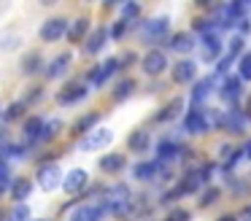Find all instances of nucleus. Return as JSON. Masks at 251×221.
Wrapping results in <instances>:
<instances>
[{
  "mask_svg": "<svg viewBox=\"0 0 251 221\" xmlns=\"http://www.w3.org/2000/svg\"><path fill=\"white\" fill-rule=\"evenodd\" d=\"M216 122H219V113L208 116V111H202V108H189L184 116V132L205 135V132H211V127H216Z\"/></svg>",
  "mask_w": 251,
  "mask_h": 221,
  "instance_id": "nucleus-1",
  "label": "nucleus"
},
{
  "mask_svg": "<svg viewBox=\"0 0 251 221\" xmlns=\"http://www.w3.org/2000/svg\"><path fill=\"white\" fill-rule=\"evenodd\" d=\"M170 30V16H154V19H146V22H138V38L143 43H159L165 41Z\"/></svg>",
  "mask_w": 251,
  "mask_h": 221,
  "instance_id": "nucleus-2",
  "label": "nucleus"
},
{
  "mask_svg": "<svg viewBox=\"0 0 251 221\" xmlns=\"http://www.w3.org/2000/svg\"><path fill=\"white\" fill-rule=\"evenodd\" d=\"M251 122V116L243 111V108H227L224 113H219V122H216V127H222L224 132H232V135H240L246 129V124Z\"/></svg>",
  "mask_w": 251,
  "mask_h": 221,
  "instance_id": "nucleus-3",
  "label": "nucleus"
},
{
  "mask_svg": "<svg viewBox=\"0 0 251 221\" xmlns=\"http://www.w3.org/2000/svg\"><path fill=\"white\" fill-rule=\"evenodd\" d=\"M168 54L162 51V49H149L146 54H143L141 59V68L146 75H151V78H157V75H162L165 70H168Z\"/></svg>",
  "mask_w": 251,
  "mask_h": 221,
  "instance_id": "nucleus-4",
  "label": "nucleus"
},
{
  "mask_svg": "<svg viewBox=\"0 0 251 221\" xmlns=\"http://www.w3.org/2000/svg\"><path fill=\"white\" fill-rule=\"evenodd\" d=\"M184 156H189V148H184L178 140H173V138L159 140V146H157V162H162V165H170V162L184 159Z\"/></svg>",
  "mask_w": 251,
  "mask_h": 221,
  "instance_id": "nucleus-5",
  "label": "nucleus"
},
{
  "mask_svg": "<svg viewBox=\"0 0 251 221\" xmlns=\"http://www.w3.org/2000/svg\"><path fill=\"white\" fill-rule=\"evenodd\" d=\"M200 57L202 62H213V59L224 57V41L219 32H208V35L200 38Z\"/></svg>",
  "mask_w": 251,
  "mask_h": 221,
  "instance_id": "nucleus-6",
  "label": "nucleus"
},
{
  "mask_svg": "<svg viewBox=\"0 0 251 221\" xmlns=\"http://www.w3.org/2000/svg\"><path fill=\"white\" fill-rule=\"evenodd\" d=\"M111 140H114V132H111L108 127H95L92 132H87L81 138L78 148H81V151H100V148H105Z\"/></svg>",
  "mask_w": 251,
  "mask_h": 221,
  "instance_id": "nucleus-7",
  "label": "nucleus"
},
{
  "mask_svg": "<svg viewBox=\"0 0 251 221\" xmlns=\"http://www.w3.org/2000/svg\"><path fill=\"white\" fill-rule=\"evenodd\" d=\"M62 170L57 165H51V162H46V165L38 167V186L44 189V192H54V189L62 186Z\"/></svg>",
  "mask_w": 251,
  "mask_h": 221,
  "instance_id": "nucleus-8",
  "label": "nucleus"
},
{
  "mask_svg": "<svg viewBox=\"0 0 251 221\" xmlns=\"http://www.w3.org/2000/svg\"><path fill=\"white\" fill-rule=\"evenodd\" d=\"M89 183V175L84 167H73V170L65 172V178H62V189H65V194H81L84 189H87Z\"/></svg>",
  "mask_w": 251,
  "mask_h": 221,
  "instance_id": "nucleus-9",
  "label": "nucleus"
},
{
  "mask_svg": "<svg viewBox=\"0 0 251 221\" xmlns=\"http://www.w3.org/2000/svg\"><path fill=\"white\" fill-rule=\"evenodd\" d=\"M219 95H222L224 102H229V105H238V100L243 97V81L238 78V75H227V78H222V86H219Z\"/></svg>",
  "mask_w": 251,
  "mask_h": 221,
  "instance_id": "nucleus-10",
  "label": "nucleus"
},
{
  "mask_svg": "<svg viewBox=\"0 0 251 221\" xmlns=\"http://www.w3.org/2000/svg\"><path fill=\"white\" fill-rule=\"evenodd\" d=\"M116 70H119V59H116V57L105 59V62H100L98 68L89 70V84H92V86H103L105 81L116 73Z\"/></svg>",
  "mask_w": 251,
  "mask_h": 221,
  "instance_id": "nucleus-11",
  "label": "nucleus"
},
{
  "mask_svg": "<svg viewBox=\"0 0 251 221\" xmlns=\"http://www.w3.org/2000/svg\"><path fill=\"white\" fill-rule=\"evenodd\" d=\"M65 32H68V22L60 19V16H54V19H46V22H44V27H41L38 35H41V41L54 43V41H60Z\"/></svg>",
  "mask_w": 251,
  "mask_h": 221,
  "instance_id": "nucleus-12",
  "label": "nucleus"
},
{
  "mask_svg": "<svg viewBox=\"0 0 251 221\" xmlns=\"http://www.w3.org/2000/svg\"><path fill=\"white\" fill-rule=\"evenodd\" d=\"M195 78H197V62L195 59L184 57L173 65V81L176 84H192Z\"/></svg>",
  "mask_w": 251,
  "mask_h": 221,
  "instance_id": "nucleus-13",
  "label": "nucleus"
},
{
  "mask_svg": "<svg viewBox=\"0 0 251 221\" xmlns=\"http://www.w3.org/2000/svg\"><path fill=\"white\" fill-rule=\"evenodd\" d=\"M165 46H168L170 51H176V54H189L192 49L197 46V41H195L192 32H176V35H170L168 41H165Z\"/></svg>",
  "mask_w": 251,
  "mask_h": 221,
  "instance_id": "nucleus-14",
  "label": "nucleus"
},
{
  "mask_svg": "<svg viewBox=\"0 0 251 221\" xmlns=\"http://www.w3.org/2000/svg\"><path fill=\"white\" fill-rule=\"evenodd\" d=\"M105 213H108V208L103 202L100 205H81V208L73 210L71 221H103Z\"/></svg>",
  "mask_w": 251,
  "mask_h": 221,
  "instance_id": "nucleus-15",
  "label": "nucleus"
},
{
  "mask_svg": "<svg viewBox=\"0 0 251 221\" xmlns=\"http://www.w3.org/2000/svg\"><path fill=\"white\" fill-rule=\"evenodd\" d=\"M159 170H162L159 162H138V165L132 167V178L149 183V181H154V178H159Z\"/></svg>",
  "mask_w": 251,
  "mask_h": 221,
  "instance_id": "nucleus-16",
  "label": "nucleus"
},
{
  "mask_svg": "<svg viewBox=\"0 0 251 221\" xmlns=\"http://www.w3.org/2000/svg\"><path fill=\"white\" fill-rule=\"evenodd\" d=\"M108 27H98V30H92L87 35V43H84V54H98L100 49L105 46V41H108Z\"/></svg>",
  "mask_w": 251,
  "mask_h": 221,
  "instance_id": "nucleus-17",
  "label": "nucleus"
},
{
  "mask_svg": "<svg viewBox=\"0 0 251 221\" xmlns=\"http://www.w3.org/2000/svg\"><path fill=\"white\" fill-rule=\"evenodd\" d=\"M84 97H87V86H81V84H68L65 89L57 95V102H60V105H73V102L84 100Z\"/></svg>",
  "mask_w": 251,
  "mask_h": 221,
  "instance_id": "nucleus-18",
  "label": "nucleus"
},
{
  "mask_svg": "<svg viewBox=\"0 0 251 221\" xmlns=\"http://www.w3.org/2000/svg\"><path fill=\"white\" fill-rule=\"evenodd\" d=\"M213 84H216V75L197 81V86L192 89V108H202V100H205V97L213 92Z\"/></svg>",
  "mask_w": 251,
  "mask_h": 221,
  "instance_id": "nucleus-19",
  "label": "nucleus"
},
{
  "mask_svg": "<svg viewBox=\"0 0 251 221\" xmlns=\"http://www.w3.org/2000/svg\"><path fill=\"white\" fill-rule=\"evenodd\" d=\"M87 32H89V19H84V16H78V19L68 22V32H65V38H68L71 43H81Z\"/></svg>",
  "mask_w": 251,
  "mask_h": 221,
  "instance_id": "nucleus-20",
  "label": "nucleus"
},
{
  "mask_svg": "<svg viewBox=\"0 0 251 221\" xmlns=\"http://www.w3.org/2000/svg\"><path fill=\"white\" fill-rule=\"evenodd\" d=\"M98 122H100V113H98V111H92V113H84V116L78 119L76 124H73V129H71V132L76 135V138H84L87 132H92V129L98 127Z\"/></svg>",
  "mask_w": 251,
  "mask_h": 221,
  "instance_id": "nucleus-21",
  "label": "nucleus"
},
{
  "mask_svg": "<svg viewBox=\"0 0 251 221\" xmlns=\"http://www.w3.org/2000/svg\"><path fill=\"white\" fill-rule=\"evenodd\" d=\"M127 148L135 151V154H143V151L151 148V135L146 132V129H135V132L127 138Z\"/></svg>",
  "mask_w": 251,
  "mask_h": 221,
  "instance_id": "nucleus-22",
  "label": "nucleus"
},
{
  "mask_svg": "<svg viewBox=\"0 0 251 221\" xmlns=\"http://www.w3.org/2000/svg\"><path fill=\"white\" fill-rule=\"evenodd\" d=\"M98 165L103 172H122L127 165V159H125V154H105V156H100Z\"/></svg>",
  "mask_w": 251,
  "mask_h": 221,
  "instance_id": "nucleus-23",
  "label": "nucleus"
},
{
  "mask_svg": "<svg viewBox=\"0 0 251 221\" xmlns=\"http://www.w3.org/2000/svg\"><path fill=\"white\" fill-rule=\"evenodd\" d=\"M30 192H33V181L30 178H14L11 181V197L17 199V202H22L25 205V199L30 197Z\"/></svg>",
  "mask_w": 251,
  "mask_h": 221,
  "instance_id": "nucleus-24",
  "label": "nucleus"
},
{
  "mask_svg": "<svg viewBox=\"0 0 251 221\" xmlns=\"http://www.w3.org/2000/svg\"><path fill=\"white\" fill-rule=\"evenodd\" d=\"M71 62H73V57H71L68 51H65V54H57V57L51 59V65L46 68V75H49V78H60V75L65 73L68 68H71Z\"/></svg>",
  "mask_w": 251,
  "mask_h": 221,
  "instance_id": "nucleus-25",
  "label": "nucleus"
},
{
  "mask_svg": "<svg viewBox=\"0 0 251 221\" xmlns=\"http://www.w3.org/2000/svg\"><path fill=\"white\" fill-rule=\"evenodd\" d=\"M44 116H30L27 119V122H25L22 124V132H25V138H27V140H33V143H35V140H41V132H44Z\"/></svg>",
  "mask_w": 251,
  "mask_h": 221,
  "instance_id": "nucleus-26",
  "label": "nucleus"
},
{
  "mask_svg": "<svg viewBox=\"0 0 251 221\" xmlns=\"http://www.w3.org/2000/svg\"><path fill=\"white\" fill-rule=\"evenodd\" d=\"M181 108H184V100H181V97H176V100H170L168 105H165L162 111H159L157 116H154V122H159V124H165V122H173V119L181 113Z\"/></svg>",
  "mask_w": 251,
  "mask_h": 221,
  "instance_id": "nucleus-27",
  "label": "nucleus"
},
{
  "mask_svg": "<svg viewBox=\"0 0 251 221\" xmlns=\"http://www.w3.org/2000/svg\"><path fill=\"white\" fill-rule=\"evenodd\" d=\"M178 186L184 189V194H195V192H200V189H202V178H200V172H197V170L186 172V175L181 178Z\"/></svg>",
  "mask_w": 251,
  "mask_h": 221,
  "instance_id": "nucleus-28",
  "label": "nucleus"
},
{
  "mask_svg": "<svg viewBox=\"0 0 251 221\" xmlns=\"http://www.w3.org/2000/svg\"><path fill=\"white\" fill-rule=\"evenodd\" d=\"M41 65H44L41 51H30V54H25V59H22V73L33 75V73H38V70H41Z\"/></svg>",
  "mask_w": 251,
  "mask_h": 221,
  "instance_id": "nucleus-29",
  "label": "nucleus"
},
{
  "mask_svg": "<svg viewBox=\"0 0 251 221\" xmlns=\"http://www.w3.org/2000/svg\"><path fill=\"white\" fill-rule=\"evenodd\" d=\"M132 92H135V81H132V78H125V81H119V84H116L114 100H116V102H125L127 97L132 95Z\"/></svg>",
  "mask_w": 251,
  "mask_h": 221,
  "instance_id": "nucleus-30",
  "label": "nucleus"
},
{
  "mask_svg": "<svg viewBox=\"0 0 251 221\" xmlns=\"http://www.w3.org/2000/svg\"><path fill=\"white\" fill-rule=\"evenodd\" d=\"M60 132H62V122H60V119H51V122H46V124H44V132H41V143H49V140H54Z\"/></svg>",
  "mask_w": 251,
  "mask_h": 221,
  "instance_id": "nucleus-31",
  "label": "nucleus"
},
{
  "mask_svg": "<svg viewBox=\"0 0 251 221\" xmlns=\"http://www.w3.org/2000/svg\"><path fill=\"white\" fill-rule=\"evenodd\" d=\"M243 46H246V38H240V35H232V38H229V41H227V54H229V57H232V59H240V57H243Z\"/></svg>",
  "mask_w": 251,
  "mask_h": 221,
  "instance_id": "nucleus-32",
  "label": "nucleus"
},
{
  "mask_svg": "<svg viewBox=\"0 0 251 221\" xmlns=\"http://www.w3.org/2000/svg\"><path fill=\"white\" fill-rule=\"evenodd\" d=\"M219 197H222V192H219L216 186H208L205 192L200 194V199H197V205H200V208H211V205L216 202Z\"/></svg>",
  "mask_w": 251,
  "mask_h": 221,
  "instance_id": "nucleus-33",
  "label": "nucleus"
},
{
  "mask_svg": "<svg viewBox=\"0 0 251 221\" xmlns=\"http://www.w3.org/2000/svg\"><path fill=\"white\" fill-rule=\"evenodd\" d=\"M238 78L240 81H251V51H246L238 59Z\"/></svg>",
  "mask_w": 251,
  "mask_h": 221,
  "instance_id": "nucleus-34",
  "label": "nucleus"
},
{
  "mask_svg": "<svg viewBox=\"0 0 251 221\" xmlns=\"http://www.w3.org/2000/svg\"><path fill=\"white\" fill-rule=\"evenodd\" d=\"M119 11H122V19L132 25V22H135L138 16H141V3H125Z\"/></svg>",
  "mask_w": 251,
  "mask_h": 221,
  "instance_id": "nucleus-35",
  "label": "nucleus"
},
{
  "mask_svg": "<svg viewBox=\"0 0 251 221\" xmlns=\"http://www.w3.org/2000/svg\"><path fill=\"white\" fill-rule=\"evenodd\" d=\"M11 189V167L6 162H0V197Z\"/></svg>",
  "mask_w": 251,
  "mask_h": 221,
  "instance_id": "nucleus-36",
  "label": "nucleus"
},
{
  "mask_svg": "<svg viewBox=\"0 0 251 221\" xmlns=\"http://www.w3.org/2000/svg\"><path fill=\"white\" fill-rule=\"evenodd\" d=\"M25 108H27V102H11L3 119H6V122H14V119H19V116L25 113Z\"/></svg>",
  "mask_w": 251,
  "mask_h": 221,
  "instance_id": "nucleus-37",
  "label": "nucleus"
},
{
  "mask_svg": "<svg viewBox=\"0 0 251 221\" xmlns=\"http://www.w3.org/2000/svg\"><path fill=\"white\" fill-rule=\"evenodd\" d=\"M6 221H30V208H27V205H17Z\"/></svg>",
  "mask_w": 251,
  "mask_h": 221,
  "instance_id": "nucleus-38",
  "label": "nucleus"
},
{
  "mask_svg": "<svg viewBox=\"0 0 251 221\" xmlns=\"http://www.w3.org/2000/svg\"><path fill=\"white\" fill-rule=\"evenodd\" d=\"M127 27H130V22H125V19H116V22H114V27H111V30H108V35L119 41V38H125Z\"/></svg>",
  "mask_w": 251,
  "mask_h": 221,
  "instance_id": "nucleus-39",
  "label": "nucleus"
},
{
  "mask_svg": "<svg viewBox=\"0 0 251 221\" xmlns=\"http://www.w3.org/2000/svg\"><path fill=\"white\" fill-rule=\"evenodd\" d=\"M165 221H192V213L184 208H176V210H170V216Z\"/></svg>",
  "mask_w": 251,
  "mask_h": 221,
  "instance_id": "nucleus-40",
  "label": "nucleus"
},
{
  "mask_svg": "<svg viewBox=\"0 0 251 221\" xmlns=\"http://www.w3.org/2000/svg\"><path fill=\"white\" fill-rule=\"evenodd\" d=\"M181 197H186V194H184V189H181V186H176V189H170L168 194H162V202L168 205V202H176V199H181Z\"/></svg>",
  "mask_w": 251,
  "mask_h": 221,
  "instance_id": "nucleus-41",
  "label": "nucleus"
},
{
  "mask_svg": "<svg viewBox=\"0 0 251 221\" xmlns=\"http://www.w3.org/2000/svg\"><path fill=\"white\" fill-rule=\"evenodd\" d=\"M229 186H232V192H235L232 197H243V194H249V192H251L249 183H246V181H232Z\"/></svg>",
  "mask_w": 251,
  "mask_h": 221,
  "instance_id": "nucleus-42",
  "label": "nucleus"
},
{
  "mask_svg": "<svg viewBox=\"0 0 251 221\" xmlns=\"http://www.w3.org/2000/svg\"><path fill=\"white\" fill-rule=\"evenodd\" d=\"M8 151H11V140H8L6 132H0V159L8 156Z\"/></svg>",
  "mask_w": 251,
  "mask_h": 221,
  "instance_id": "nucleus-43",
  "label": "nucleus"
},
{
  "mask_svg": "<svg viewBox=\"0 0 251 221\" xmlns=\"http://www.w3.org/2000/svg\"><path fill=\"white\" fill-rule=\"evenodd\" d=\"M197 172H200L202 183H208V181H211V175H213V162H208V165H202V167H200V170H197Z\"/></svg>",
  "mask_w": 251,
  "mask_h": 221,
  "instance_id": "nucleus-44",
  "label": "nucleus"
},
{
  "mask_svg": "<svg viewBox=\"0 0 251 221\" xmlns=\"http://www.w3.org/2000/svg\"><path fill=\"white\" fill-rule=\"evenodd\" d=\"M135 59H138V57H135V54H132V51H127V54H125V57H122V59H119V68H130V65H132V62H135Z\"/></svg>",
  "mask_w": 251,
  "mask_h": 221,
  "instance_id": "nucleus-45",
  "label": "nucleus"
},
{
  "mask_svg": "<svg viewBox=\"0 0 251 221\" xmlns=\"http://www.w3.org/2000/svg\"><path fill=\"white\" fill-rule=\"evenodd\" d=\"M240 221H251V205H246L243 210H240V216H238Z\"/></svg>",
  "mask_w": 251,
  "mask_h": 221,
  "instance_id": "nucleus-46",
  "label": "nucleus"
},
{
  "mask_svg": "<svg viewBox=\"0 0 251 221\" xmlns=\"http://www.w3.org/2000/svg\"><path fill=\"white\" fill-rule=\"evenodd\" d=\"M240 151H243V156H246V159H251V140H246V143H243V148H240Z\"/></svg>",
  "mask_w": 251,
  "mask_h": 221,
  "instance_id": "nucleus-47",
  "label": "nucleus"
},
{
  "mask_svg": "<svg viewBox=\"0 0 251 221\" xmlns=\"http://www.w3.org/2000/svg\"><path fill=\"white\" fill-rule=\"evenodd\" d=\"M216 221H240L238 216H232V213H224V216H219Z\"/></svg>",
  "mask_w": 251,
  "mask_h": 221,
  "instance_id": "nucleus-48",
  "label": "nucleus"
},
{
  "mask_svg": "<svg viewBox=\"0 0 251 221\" xmlns=\"http://www.w3.org/2000/svg\"><path fill=\"white\" fill-rule=\"evenodd\" d=\"M246 113H249V116H251V95H249V111H246Z\"/></svg>",
  "mask_w": 251,
  "mask_h": 221,
  "instance_id": "nucleus-49",
  "label": "nucleus"
},
{
  "mask_svg": "<svg viewBox=\"0 0 251 221\" xmlns=\"http://www.w3.org/2000/svg\"><path fill=\"white\" fill-rule=\"evenodd\" d=\"M0 221H3V213H0Z\"/></svg>",
  "mask_w": 251,
  "mask_h": 221,
  "instance_id": "nucleus-50",
  "label": "nucleus"
},
{
  "mask_svg": "<svg viewBox=\"0 0 251 221\" xmlns=\"http://www.w3.org/2000/svg\"><path fill=\"white\" fill-rule=\"evenodd\" d=\"M38 221H44V219H38Z\"/></svg>",
  "mask_w": 251,
  "mask_h": 221,
  "instance_id": "nucleus-51",
  "label": "nucleus"
}]
</instances>
